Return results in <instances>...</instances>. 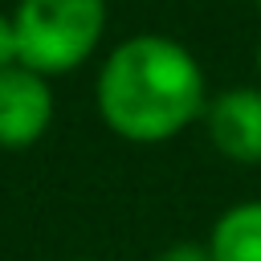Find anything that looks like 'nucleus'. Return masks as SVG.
<instances>
[{"label":"nucleus","mask_w":261,"mask_h":261,"mask_svg":"<svg viewBox=\"0 0 261 261\" xmlns=\"http://www.w3.org/2000/svg\"><path fill=\"white\" fill-rule=\"evenodd\" d=\"M208 98L200 57L167 33H135L118 41L102 57L94 82V106L106 130L139 147L167 143L196 126Z\"/></svg>","instance_id":"f257e3e1"},{"label":"nucleus","mask_w":261,"mask_h":261,"mask_svg":"<svg viewBox=\"0 0 261 261\" xmlns=\"http://www.w3.org/2000/svg\"><path fill=\"white\" fill-rule=\"evenodd\" d=\"M20 65L57 77L94 57L106 37V0H16Z\"/></svg>","instance_id":"f03ea898"},{"label":"nucleus","mask_w":261,"mask_h":261,"mask_svg":"<svg viewBox=\"0 0 261 261\" xmlns=\"http://www.w3.org/2000/svg\"><path fill=\"white\" fill-rule=\"evenodd\" d=\"M200 122L220 159L237 167L261 163V86H228L212 94Z\"/></svg>","instance_id":"7ed1b4c3"},{"label":"nucleus","mask_w":261,"mask_h":261,"mask_svg":"<svg viewBox=\"0 0 261 261\" xmlns=\"http://www.w3.org/2000/svg\"><path fill=\"white\" fill-rule=\"evenodd\" d=\"M53 122V86L29 65L0 69V151H29Z\"/></svg>","instance_id":"20e7f679"},{"label":"nucleus","mask_w":261,"mask_h":261,"mask_svg":"<svg viewBox=\"0 0 261 261\" xmlns=\"http://www.w3.org/2000/svg\"><path fill=\"white\" fill-rule=\"evenodd\" d=\"M212 261H261V200L228 204L208 228Z\"/></svg>","instance_id":"39448f33"},{"label":"nucleus","mask_w":261,"mask_h":261,"mask_svg":"<svg viewBox=\"0 0 261 261\" xmlns=\"http://www.w3.org/2000/svg\"><path fill=\"white\" fill-rule=\"evenodd\" d=\"M155 261H212L208 241H171Z\"/></svg>","instance_id":"423d86ee"},{"label":"nucleus","mask_w":261,"mask_h":261,"mask_svg":"<svg viewBox=\"0 0 261 261\" xmlns=\"http://www.w3.org/2000/svg\"><path fill=\"white\" fill-rule=\"evenodd\" d=\"M20 65V45H16V24L12 12H0V69Z\"/></svg>","instance_id":"0eeeda50"},{"label":"nucleus","mask_w":261,"mask_h":261,"mask_svg":"<svg viewBox=\"0 0 261 261\" xmlns=\"http://www.w3.org/2000/svg\"><path fill=\"white\" fill-rule=\"evenodd\" d=\"M253 65H257V73H261V45H257V57H253Z\"/></svg>","instance_id":"6e6552de"},{"label":"nucleus","mask_w":261,"mask_h":261,"mask_svg":"<svg viewBox=\"0 0 261 261\" xmlns=\"http://www.w3.org/2000/svg\"><path fill=\"white\" fill-rule=\"evenodd\" d=\"M253 8H257V12H261V0H253Z\"/></svg>","instance_id":"1a4fd4ad"},{"label":"nucleus","mask_w":261,"mask_h":261,"mask_svg":"<svg viewBox=\"0 0 261 261\" xmlns=\"http://www.w3.org/2000/svg\"><path fill=\"white\" fill-rule=\"evenodd\" d=\"M77 261H86V257H77Z\"/></svg>","instance_id":"9d476101"}]
</instances>
